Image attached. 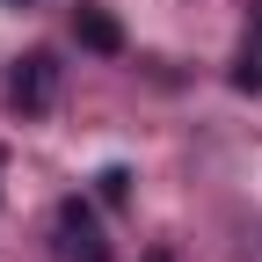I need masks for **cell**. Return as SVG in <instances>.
Listing matches in <instances>:
<instances>
[{
  "label": "cell",
  "mask_w": 262,
  "mask_h": 262,
  "mask_svg": "<svg viewBox=\"0 0 262 262\" xmlns=\"http://www.w3.org/2000/svg\"><path fill=\"white\" fill-rule=\"evenodd\" d=\"M51 241H58V262H110V241H102V219H95L80 196H66L58 204V226H51Z\"/></svg>",
  "instance_id": "cell-1"
},
{
  "label": "cell",
  "mask_w": 262,
  "mask_h": 262,
  "mask_svg": "<svg viewBox=\"0 0 262 262\" xmlns=\"http://www.w3.org/2000/svg\"><path fill=\"white\" fill-rule=\"evenodd\" d=\"M51 95H58V66H51V51L15 58V73H8V102H15V110H51Z\"/></svg>",
  "instance_id": "cell-2"
},
{
  "label": "cell",
  "mask_w": 262,
  "mask_h": 262,
  "mask_svg": "<svg viewBox=\"0 0 262 262\" xmlns=\"http://www.w3.org/2000/svg\"><path fill=\"white\" fill-rule=\"evenodd\" d=\"M80 37H88L95 51H117V22H110V15H95V8H88V15H80Z\"/></svg>",
  "instance_id": "cell-3"
},
{
  "label": "cell",
  "mask_w": 262,
  "mask_h": 262,
  "mask_svg": "<svg viewBox=\"0 0 262 262\" xmlns=\"http://www.w3.org/2000/svg\"><path fill=\"white\" fill-rule=\"evenodd\" d=\"M15 8H22V0H15Z\"/></svg>",
  "instance_id": "cell-4"
}]
</instances>
